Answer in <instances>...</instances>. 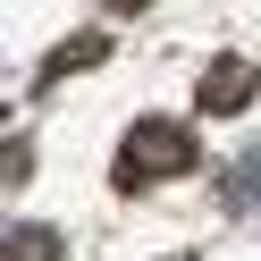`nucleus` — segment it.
<instances>
[{
  "instance_id": "f257e3e1",
  "label": "nucleus",
  "mask_w": 261,
  "mask_h": 261,
  "mask_svg": "<svg viewBox=\"0 0 261 261\" xmlns=\"http://www.w3.org/2000/svg\"><path fill=\"white\" fill-rule=\"evenodd\" d=\"M186 169H194V135L169 118H143L118 152V186H160V177H186Z\"/></svg>"
},
{
  "instance_id": "7ed1b4c3",
  "label": "nucleus",
  "mask_w": 261,
  "mask_h": 261,
  "mask_svg": "<svg viewBox=\"0 0 261 261\" xmlns=\"http://www.w3.org/2000/svg\"><path fill=\"white\" fill-rule=\"evenodd\" d=\"M9 253H17V261H59V236H42V227H9Z\"/></svg>"
},
{
  "instance_id": "f03ea898",
  "label": "nucleus",
  "mask_w": 261,
  "mask_h": 261,
  "mask_svg": "<svg viewBox=\"0 0 261 261\" xmlns=\"http://www.w3.org/2000/svg\"><path fill=\"white\" fill-rule=\"evenodd\" d=\"M244 101H253V68H244V59H219V68L202 76V110L227 118V110H244Z\"/></svg>"
}]
</instances>
